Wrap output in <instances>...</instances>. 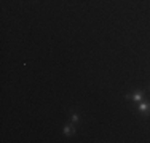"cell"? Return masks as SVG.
I'll list each match as a JSON object with an SVG mask.
<instances>
[{"instance_id":"obj_1","label":"cell","mask_w":150,"mask_h":143,"mask_svg":"<svg viewBox=\"0 0 150 143\" xmlns=\"http://www.w3.org/2000/svg\"><path fill=\"white\" fill-rule=\"evenodd\" d=\"M126 99H131V100H134V102H142V100H144V92H142V91H137V92H134V94L133 95H126Z\"/></svg>"},{"instance_id":"obj_2","label":"cell","mask_w":150,"mask_h":143,"mask_svg":"<svg viewBox=\"0 0 150 143\" xmlns=\"http://www.w3.org/2000/svg\"><path fill=\"white\" fill-rule=\"evenodd\" d=\"M139 111L141 113H144V114H150V103L147 102H139Z\"/></svg>"},{"instance_id":"obj_3","label":"cell","mask_w":150,"mask_h":143,"mask_svg":"<svg viewBox=\"0 0 150 143\" xmlns=\"http://www.w3.org/2000/svg\"><path fill=\"white\" fill-rule=\"evenodd\" d=\"M72 134H75L74 123L72 124H66V126H64V135H72Z\"/></svg>"},{"instance_id":"obj_4","label":"cell","mask_w":150,"mask_h":143,"mask_svg":"<svg viewBox=\"0 0 150 143\" xmlns=\"http://www.w3.org/2000/svg\"><path fill=\"white\" fill-rule=\"evenodd\" d=\"M77 121H78V114H77V113H74V114H72V123L75 124Z\"/></svg>"}]
</instances>
